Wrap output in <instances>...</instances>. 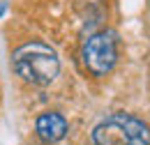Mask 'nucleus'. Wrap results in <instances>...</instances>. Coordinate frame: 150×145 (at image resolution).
<instances>
[{
	"instance_id": "1",
	"label": "nucleus",
	"mask_w": 150,
	"mask_h": 145,
	"mask_svg": "<svg viewBox=\"0 0 150 145\" xmlns=\"http://www.w3.org/2000/svg\"><path fill=\"white\" fill-rule=\"evenodd\" d=\"M14 69L28 83L49 85L60 72V62H58L56 53L46 44L33 42V44L21 46L14 53Z\"/></svg>"
},
{
	"instance_id": "2",
	"label": "nucleus",
	"mask_w": 150,
	"mask_h": 145,
	"mask_svg": "<svg viewBox=\"0 0 150 145\" xmlns=\"http://www.w3.org/2000/svg\"><path fill=\"white\" fill-rule=\"evenodd\" d=\"M95 145H150L148 127L125 113H115L93 131Z\"/></svg>"
},
{
	"instance_id": "3",
	"label": "nucleus",
	"mask_w": 150,
	"mask_h": 145,
	"mask_svg": "<svg viewBox=\"0 0 150 145\" xmlns=\"http://www.w3.org/2000/svg\"><path fill=\"white\" fill-rule=\"evenodd\" d=\"M115 37L111 32H97L83 44V65L95 74L104 76L115 65Z\"/></svg>"
},
{
	"instance_id": "4",
	"label": "nucleus",
	"mask_w": 150,
	"mask_h": 145,
	"mask_svg": "<svg viewBox=\"0 0 150 145\" xmlns=\"http://www.w3.org/2000/svg\"><path fill=\"white\" fill-rule=\"evenodd\" d=\"M37 134L46 143H58L67 136V122L58 113H42L37 118Z\"/></svg>"
}]
</instances>
